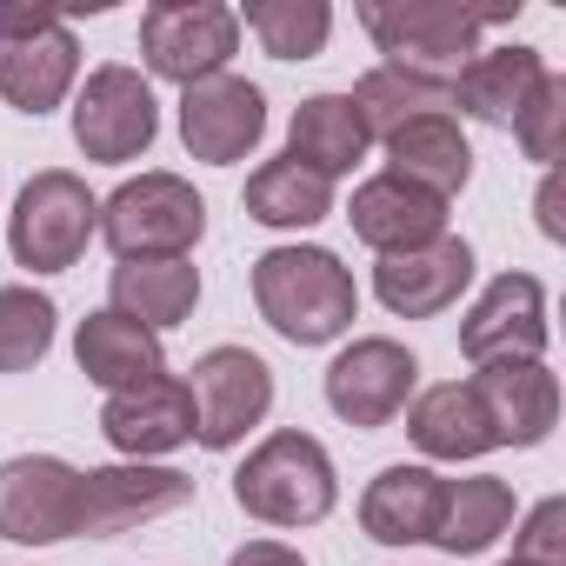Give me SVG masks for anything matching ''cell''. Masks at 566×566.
I'll return each instance as SVG.
<instances>
[{
    "label": "cell",
    "instance_id": "obj_10",
    "mask_svg": "<svg viewBox=\"0 0 566 566\" xmlns=\"http://www.w3.org/2000/svg\"><path fill=\"white\" fill-rule=\"evenodd\" d=\"M81 533V473L54 453H21L0 467V539L54 546Z\"/></svg>",
    "mask_w": 566,
    "mask_h": 566
},
{
    "label": "cell",
    "instance_id": "obj_18",
    "mask_svg": "<svg viewBox=\"0 0 566 566\" xmlns=\"http://www.w3.org/2000/svg\"><path fill=\"white\" fill-rule=\"evenodd\" d=\"M347 220L374 253H413V247L447 233V200H433V193H420L394 174H374L367 187H354Z\"/></svg>",
    "mask_w": 566,
    "mask_h": 566
},
{
    "label": "cell",
    "instance_id": "obj_2",
    "mask_svg": "<svg viewBox=\"0 0 566 566\" xmlns=\"http://www.w3.org/2000/svg\"><path fill=\"white\" fill-rule=\"evenodd\" d=\"M520 8H453V0H367L360 8V28L374 34L380 54H394L387 67H407V74H427V81H447L480 54V34L513 21Z\"/></svg>",
    "mask_w": 566,
    "mask_h": 566
},
{
    "label": "cell",
    "instance_id": "obj_14",
    "mask_svg": "<svg viewBox=\"0 0 566 566\" xmlns=\"http://www.w3.org/2000/svg\"><path fill=\"white\" fill-rule=\"evenodd\" d=\"M413 380H420V360H413L400 340L374 334V340H354V347L327 367V407H334L347 427H387V420L407 413Z\"/></svg>",
    "mask_w": 566,
    "mask_h": 566
},
{
    "label": "cell",
    "instance_id": "obj_9",
    "mask_svg": "<svg viewBox=\"0 0 566 566\" xmlns=\"http://www.w3.org/2000/svg\"><path fill=\"white\" fill-rule=\"evenodd\" d=\"M154 134H160V101H154L147 74H134L120 61L114 67H94L87 87H81V101H74V147L87 160L120 167V160L147 154Z\"/></svg>",
    "mask_w": 566,
    "mask_h": 566
},
{
    "label": "cell",
    "instance_id": "obj_1",
    "mask_svg": "<svg viewBox=\"0 0 566 566\" xmlns=\"http://www.w3.org/2000/svg\"><path fill=\"white\" fill-rule=\"evenodd\" d=\"M253 307L280 340L327 347L354 327L360 287L327 247H273L253 260Z\"/></svg>",
    "mask_w": 566,
    "mask_h": 566
},
{
    "label": "cell",
    "instance_id": "obj_34",
    "mask_svg": "<svg viewBox=\"0 0 566 566\" xmlns=\"http://www.w3.org/2000/svg\"><path fill=\"white\" fill-rule=\"evenodd\" d=\"M500 566H520V559H500Z\"/></svg>",
    "mask_w": 566,
    "mask_h": 566
},
{
    "label": "cell",
    "instance_id": "obj_16",
    "mask_svg": "<svg viewBox=\"0 0 566 566\" xmlns=\"http://www.w3.org/2000/svg\"><path fill=\"white\" fill-rule=\"evenodd\" d=\"M473 400L493 427V447H539L559 420V380L539 367V360H500V367H480L473 380Z\"/></svg>",
    "mask_w": 566,
    "mask_h": 566
},
{
    "label": "cell",
    "instance_id": "obj_29",
    "mask_svg": "<svg viewBox=\"0 0 566 566\" xmlns=\"http://www.w3.org/2000/svg\"><path fill=\"white\" fill-rule=\"evenodd\" d=\"M247 34L273 54V61H314L334 34V8L327 0H247Z\"/></svg>",
    "mask_w": 566,
    "mask_h": 566
},
{
    "label": "cell",
    "instance_id": "obj_8",
    "mask_svg": "<svg viewBox=\"0 0 566 566\" xmlns=\"http://www.w3.org/2000/svg\"><path fill=\"white\" fill-rule=\"evenodd\" d=\"M187 394H193V440L207 453H227V447L247 440V427L266 420V407H273V367L260 354H247V347H213V354L193 360Z\"/></svg>",
    "mask_w": 566,
    "mask_h": 566
},
{
    "label": "cell",
    "instance_id": "obj_22",
    "mask_svg": "<svg viewBox=\"0 0 566 566\" xmlns=\"http://www.w3.org/2000/svg\"><path fill=\"white\" fill-rule=\"evenodd\" d=\"M440 500H447V480L433 467H387L360 493V526L380 546H420V539H433Z\"/></svg>",
    "mask_w": 566,
    "mask_h": 566
},
{
    "label": "cell",
    "instance_id": "obj_31",
    "mask_svg": "<svg viewBox=\"0 0 566 566\" xmlns=\"http://www.w3.org/2000/svg\"><path fill=\"white\" fill-rule=\"evenodd\" d=\"M559 127H566V81H559V74H546V81H539V94H533V101L520 107V120H513V134H520L526 160L553 167V160H559Z\"/></svg>",
    "mask_w": 566,
    "mask_h": 566
},
{
    "label": "cell",
    "instance_id": "obj_26",
    "mask_svg": "<svg viewBox=\"0 0 566 566\" xmlns=\"http://www.w3.org/2000/svg\"><path fill=\"white\" fill-rule=\"evenodd\" d=\"M506 526H513V486H506L500 473L447 480V500H440V520H433V546H440V553L473 559V553H486Z\"/></svg>",
    "mask_w": 566,
    "mask_h": 566
},
{
    "label": "cell",
    "instance_id": "obj_32",
    "mask_svg": "<svg viewBox=\"0 0 566 566\" xmlns=\"http://www.w3.org/2000/svg\"><path fill=\"white\" fill-rule=\"evenodd\" d=\"M520 566H566V500H539L513 539Z\"/></svg>",
    "mask_w": 566,
    "mask_h": 566
},
{
    "label": "cell",
    "instance_id": "obj_27",
    "mask_svg": "<svg viewBox=\"0 0 566 566\" xmlns=\"http://www.w3.org/2000/svg\"><path fill=\"white\" fill-rule=\"evenodd\" d=\"M347 101H354L367 140L374 134L387 140V134H400V127H413L427 114H447L453 107V87L447 81H427V74H407V67H374V74H360V87Z\"/></svg>",
    "mask_w": 566,
    "mask_h": 566
},
{
    "label": "cell",
    "instance_id": "obj_33",
    "mask_svg": "<svg viewBox=\"0 0 566 566\" xmlns=\"http://www.w3.org/2000/svg\"><path fill=\"white\" fill-rule=\"evenodd\" d=\"M227 566H307V559H301L294 546H280V539H247Z\"/></svg>",
    "mask_w": 566,
    "mask_h": 566
},
{
    "label": "cell",
    "instance_id": "obj_7",
    "mask_svg": "<svg viewBox=\"0 0 566 566\" xmlns=\"http://www.w3.org/2000/svg\"><path fill=\"white\" fill-rule=\"evenodd\" d=\"M233 54H240V14L220 0H154L140 14V61L174 87H200L227 74Z\"/></svg>",
    "mask_w": 566,
    "mask_h": 566
},
{
    "label": "cell",
    "instance_id": "obj_12",
    "mask_svg": "<svg viewBox=\"0 0 566 566\" xmlns=\"http://www.w3.org/2000/svg\"><path fill=\"white\" fill-rule=\"evenodd\" d=\"M193 500V480L174 473V467H94L81 473V533L87 539H114V533H134L147 520H167Z\"/></svg>",
    "mask_w": 566,
    "mask_h": 566
},
{
    "label": "cell",
    "instance_id": "obj_28",
    "mask_svg": "<svg viewBox=\"0 0 566 566\" xmlns=\"http://www.w3.org/2000/svg\"><path fill=\"white\" fill-rule=\"evenodd\" d=\"M247 213L260 227H321L334 213V180H321L301 160L280 154V160L247 174Z\"/></svg>",
    "mask_w": 566,
    "mask_h": 566
},
{
    "label": "cell",
    "instance_id": "obj_5",
    "mask_svg": "<svg viewBox=\"0 0 566 566\" xmlns=\"http://www.w3.org/2000/svg\"><path fill=\"white\" fill-rule=\"evenodd\" d=\"M81 74V41L61 8H0V101L21 114H54Z\"/></svg>",
    "mask_w": 566,
    "mask_h": 566
},
{
    "label": "cell",
    "instance_id": "obj_4",
    "mask_svg": "<svg viewBox=\"0 0 566 566\" xmlns=\"http://www.w3.org/2000/svg\"><path fill=\"white\" fill-rule=\"evenodd\" d=\"M101 233L120 260H187L207 233V200L180 174H140L101 200Z\"/></svg>",
    "mask_w": 566,
    "mask_h": 566
},
{
    "label": "cell",
    "instance_id": "obj_24",
    "mask_svg": "<svg viewBox=\"0 0 566 566\" xmlns=\"http://www.w3.org/2000/svg\"><path fill=\"white\" fill-rule=\"evenodd\" d=\"M407 433H413V447L427 460H480V453H493V427H486V413H480L467 380L427 387L413 400V413H407Z\"/></svg>",
    "mask_w": 566,
    "mask_h": 566
},
{
    "label": "cell",
    "instance_id": "obj_21",
    "mask_svg": "<svg viewBox=\"0 0 566 566\" xmlns=\"http://www.w3.org/2000/svg\"><path fill=\"white\" fill-rule=\"evenodd\" d=\"M387 160H394L387 167L394 180H407V187H420L433 200H453L473 180V147H467V134H460L453 114H427V120L387 134Z\"/></svg>",
    "mask_w": 566,
    "mask_h": 566
},
{
    "label": "cell",
    "instance_id": "obj_23",
    "mask_svg": "<svg viewBox=\"0 0 566 566\" xmlns=\"http://www.w3.org/2000/svg\"><path fill=\"white\" fill-rule=\"evenodd\" d=\"M114 314L140 321V327H180L200 301V266L193 260H120L114 266Z\"/></svg>",
    "mask_w": 566,
    "mask_h": 566
},
{
    "label": "cell",
    "instance_id": "obj_11",
    "mask_svg": "<svg viewBox=\"0 0 566 566\" xmlns=\"http://www.w3.org/2000/svg\"><path fill=\"white\" fill-rule=\"evenodd\" d=\"M460 354L473 367L500 360H539L546 354V287L533 273H500L486 280V294L460 321Z\"/></svg>",
    "mask_w": 566,
    "mask_h": 566
},
{
    "label": "cell",
    "instance_id": "obj_19",
    "mask_svg": "<svg viewBox=\"0 0 566 566\" xmlns=\"http://www.w3.org/2000/svg\"><path fill=\"white\" fill-rule=\"evenodd\" d=\"M74 360H81V374H87L94 387H107V394H134V387H147V380L167 374L160 334L140 327V321H127V314H114V307H101V314L81 321Z\"/></svg>",
    "mask_w": 566,
    "mask_h": 566
},
{
    "label": "cell",
    "instance_id": "obj_20",
    "mask_svg": "<svg viewBox=\"0 0 566 566\" xmlns=\"http://www.w3.org/2000/svg\"><path fill=\"white\" fill-rule=\"evenodd\" d=\"M539 81H546L539 48H520V41L513 48H480L453 74V107L473 114V120H486V127H513L520 107L539 94Z\"/></svg>",
    "mask_w": 566,
    "mask_h": 566
},
{
    "label": "cell",
    "instance_id": "obj_6",
    "mask_svg": "<svg viewBox=\"0 0 566 566\" xmlns=\"http://www.w3.org/2000/svg\"><path fill=\"white\" fill-rule=\"evenodd\" d=\"M94 227H101V200L87 193V180L67 174V167H48V174H34L21 187L8 247H14V260L28 273H67L87 253Z\"/></svg>",
    "mask_w": 566,
    "mask_h": 566
},
{
    "label": "cell",
    "instance_id": "obj_17",
    "mask_svg": "<svg viewBox=\"0 0 566 566\" xmlns=\"http://www.w3.org/2000/svg\"><path fill=\"white\" fill-rule=\"evenodd\" d=\"M101 427H107V440H114L127 460L174 453V447L193 440V394H187V380L160 374V380H147V387H134V394H107Z\"/></svg>",
    "mask_w": 566,
    "mask_h": 566
},
{
    "label": "cell",
    "instance_id": "obj_13",
    "mask_svg": "<svg viewBox=\"0 0 566 566\" xmlns=\"http://www.w3.org/2000/svg\"><path fill=\"white\" fill-rule=\"evenodd\" d=\"M260 134H266V94L253 81L213 74V81L180 94V140H187L193 160L233 167V160H247L260 147Z\"/></svg>",
    "mask_w": 566,
    "mask_h": 566
},
{
    "label": "cell",
    "instance_id": "obj_25",
    "mask_svg": "<svg viewBox=\"0 0 566 566\" xmlns=\"http://www.w3.org/2000/svg\"><path fill=\"white\" fill-rule=\"evenodd\" d=\"M367 154V127L354 114L347 94H314L294 107V127H287V160H301L307 174L334 180V174H354V160Z\"/></svg>",
    "mask_w": 566,
    "mask_h": 566
},
{
    "label": "cell",
    "instance_id": "obj_3",
    "mask_svg": "<svg viewBox=\"0 0 566 566\" xmlns=\"http://www.w3.org/2000/svg\"><path fill=\"white\" fill-rule=\"evenodd\" d=\"M334 460H327V447L314 440V433H301V427H280V433H266L247 460H240V473H233V500H240V513L247 520H266V526H314V520H327L334 513Z\"/></svg>",
    "mask_w": 566,
    "mask_h": 566
},
{
    "label": "cell",
    "instance_id": "obj_15",
    "mask_svg": "<svg viewBox=\"0 0 566 566\" xmlns=\"http://www.w3.org/2000/svg\"><path fill=\"white\" fill-rule=\"evenodd\" d=\"M467 280H473V247L460 233H440V240H427L413 253H380L374 294L400 321H433V314H447L467 294Z\"/></svg>",
    "mask_w": 566,
    "mask_h": 566
},
{
    "label": "cell",
    "instance_id": "obj_30",
    "mask_svg": "<svg viewBox=\"0 0 566 566\" xmlns=\"http://www.w3.org/2000/svg\"><path fill=\"white\" fill-rule=\"evenodd\" d=\"M54 301L34 287H0V374H28L54 347Z\"/></svg>",
    "mask_w": 566,
    "mask_h": 566
}]
</instances>
